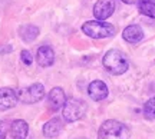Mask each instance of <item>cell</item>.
Here are the masks:
<instances>
[{
  "label": "cell",
  "instance_id": "obj_1",
  "mask_svg": "<svg viewBox=\"0 0 155 139\" xmlns=\"http://www.w3.org/2000/svg\"><path fill=\"white\" fill-rule=\"evenodd\" d=\"M102 65L106 69V72H109L111 75H115V76L125 73L129 67V63H128L125 55L118 49L108 50L104 56V59H102Z\"/></svg>",
  "mask_w": 155,
  "mask_h": 139
},
{
  "label": "cell",
  "instance_id": "obj_2",
  "mask_svg": "<svg viewBox=\"0 0 155 139\" xmlns=\"http://www.w3.org/2000/svg\"><path fill=\"white\" fill-rule=\"evenodd\" d=\"M131 131L125 123L115 121V119H108L101 125L98 131V139H129Z\"/></svg>",
  "mask_w": 155,
  "mask_h": 139
},
{
  "label": "cell",
  "instance_id": "obj_3",
  "mask_svg": "<svg viewBox=\"0 0 155 139\" xmlns=\"http://www.w3.org/2000/svg\"><path fill=\"white\" fill-rule=\"evenodd\" d=\"M82 32L92 39H105L115 34V27L102 20H89L82 24Z\"/></svg>",
  "mask_w": 155,
  "mask_h": 139
},
{
  "label": "cell",
  "instance_id": "obj_4",
  "mask_svg": "<svg viewBox=\"0 0 155 139\" xmlns=\"http://www.w3.org/2000/svg\"><path fill=\"white\" fill-rule=\"evenodd\" d=\"M62 109H63V118L66 122H76L85 116L88 106L81 99H69L66 100Z\"/></svg>",
  "mask_w": 155,
  "mask_h": 139
},
{
  "label": "cell",
  "instance_id": "obj_5",
  "mask_svg": "<svg viewBox=\"0 0 155 139\" xmlns=\"http://www.w3.org/2000/svg\"><path fill=\"white\" fill-rule=\"evenodd\" d=\"M17 98L19 102L25 105L38 103L45 98V86L42 83H33L30 86L22 88L20 90H17Z\"/></svg>",
  "mask_w": 155,
  "mask_h": 139
},
{
  "label": "cell",
  "instance_id": "obj_6",
  "mask_svg": "<svg viewBox=\"0 0 155 139\" xmlns=\"http://www.w3.org/2000/svg\"><path fill=\"white\" fill-rule=\"evenodd\" d=\"M115 11V0H98L94 6V16L98 20H106Z\"/></svg>",
  "mask_w": 155,
  "mask_h": 139
},
{
  "label": "cell",
  "instance_id": "obj_7",
  "mask_svg": "<svg viewBox=\"0 0 155 139\" xmlns=\"http://www.w3.org/2000/svg\"><path fill=\"white\" fill-rule=\"evenodd\" d=\"M19 102L17 92L12 88H0V111L15 108Z\"/></svg>",
  "mask_w": 155,
  "mask_h": 139
},
{
  "label": "cell",
  "instance_id": "obj_8",
  "mask_svg": "<svg viewBox=\"0 0 155 139\" xmlns=\"http://www.w3.org/2000/svg\"><path fill=\"white\" fill-rule=\"evenodd\" d=\"M109 93L108 90V86L105 85V82L102 80H94L91 82L88 86V95L89 98L95 102H101V100L106 99V96Z\"/></svg>",
  "mask_w": 155,
  "mask_h": 139
},
{
  "label": "cell",
  "instance_id": "obj_9",
  "mask_svg": "<svg viewBox=\"0 0 155 139\" xmlns=\"http://www.w3.org/2000/svg\"><path fill=\"white\" fill-rule=\"evenodd\" d=\"M66 103V95L62 88H53L48 95V105L50 111H59Z\"/></svg>",
  "mask_w": 155,
  "mask_h": 139
},
{
  "label": "cell",
  "instance_id": "obj_10",
  "mask_svg": "<svg viewBox=\"0 0 155 139\" xmlns=\"http://www.w3.org/2000/svg\"><path fill=\"white\" fill-rule=\"evenodd\" d=\"M36 60L40 67H49L55 63V50L50 46H40L36 53Z\"/></svg>",
  "mask_w": 155,
  "mask_h": 139
},
{
  "label": "cell",
  "instance_id": "obj_11",
  "mask_svg": "<svg viewBox=\"0 0 155 139\" xmlns=\"http://www.w3.org/2000/svg\"><path fill=\"white\" fill-rule=\"evenodd\" d=\"M62 129H63V122H62V119L59 118H53V119H50L48 122L43 125V129H42V132L46 138H55L58 135L62 132Z\"/></svg>",
  "mask_w": 155,
  "mask_h": 139
},
{
  "label": "cell",
  "instance_id": "obj_12",
  "mask_svg": "<svg viewBox=\"0 0 155 139\" xmlns=\"http://www.w3.org/2000/svg\"><path fill=\"white\" fill-rule=\"evenodd\" d=\"M29 134V125L23 119H16L10 125V135L13 139H26Z\"/></svg>",
  "mask_w": 155,
  "mask_h": 139
},
{
  "label": "cell",
  "instance_id": "obj_13",
  "mask_svg": "<svg viewBox=\"0 0 155 139\" xmlns=\"http://www.w3.org/2000/svg\"><path fill=\"white\" fill-rule=\"evenodd\" d=\"M122 37H124V40H127L128 43H134L135 45V43H138V42L142 40L144 32H142V29L139 27L138 24H131V26L124 29Z\"/></svg>",
  "mask_w": 155,
  "mask_h": 139
},
{
  "label": "cell",
  "instance_id": "obj_14",
  "mask_svg": "<svg viewBox=\"0 0 155 139\" xmlns=\"http://www.w3.org/2000/svg\"><path fill=\"white\" fill-rule=\"evenodd\" d=\"M19 36L22 37L23 42H33L36 37L39 36V29L35 24H23L19 29Z\"/></svg>",
  "mask_w": 155,
  "mask_h": 139
},
{
  "label": "cell",
  "instance_id": "obj_15",
  "mask_svg": "<svg viewBox=\"0 0 155 139\" xmlns=\"http://www.w3.org/2000/svg\"><path fill=\"white\" fill-rule=\"evenodd\" d=\"M138 10L148 17H155V0H138Z\"/></svg>",
  "mask_w": 155,
  "mask_h": 139
},
{
  "label": "cell",
  "instance_id": "obj_16",
  "mask_svg": "<svg viewBox=\"0 0 155 139\" xmlns=\"http://www.w3.org/2000/svg\"><path fill=\"white\" fill-rule=\"evenodd\" d=\"M144 116L147 119H155V96L144 105Z\"/></svg>",
  "mask_w": 155,
  "mask_h": 139
},
{
  "label": "cell",
  "instance_id": "obj_17",
  "mask_svg": "<svg viewBox=\"0 0 155 139\" xmlns=\"http://www.w3.org/2000/svg\"><path fill=\"white\" fill-rule=\"evenodd\" d=\"M20 59H22V62L26 65V66H30L32 62H33L32 53H30L29 50H22V52H20Z\"/></svg>",
  "mask_w": 155,
  "mask_h": 139
},
{
  "label": "cell",
  "instance_id": "obj_18",
  "mask_svg": "<svg viewBox=\"0 0 155 139\" xmlns=\"http://www.w3.org/2000/svg\"><path fill=\"white\" fill-rule=\"evenodd\" d=\"M9 134V125L5 121H0V139H6Z\"/></svg>",
  "mask_w": 155,
  "mask_h": 139
},
{
  "label": "cell",
  "instance_id": "obj_19",
  "mask_svg": "<svg viewBox=\"0 0 155 139\" xmlns=\"http://www.w3.org/2000/svg\"><path fill=\"white\" fill-rule=\"evenodd\" d=\"M124 3H127V5H134V3H138V0H122Z\"/></svg>",
  "mask_w": 155,
  "mask_h": 139
}]
</instances>
